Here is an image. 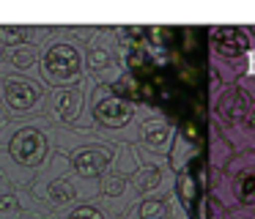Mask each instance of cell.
Returning <instances> with one entry per match:
<instances>
[{"instance_id":"obj_1","label":"cell","mask_w":255,"mask_h":219,"mask_svg":"<svg viewBox=\"0 0 255 219\" xmlns=\"http://www.w3.org/2000/svg\"><path fill=\"white\" fill-rule=\"evenodd\" d=\"M55 151V126L44 118L6 120L0 126V178L11 186H30Z\"/></svg>"},{"instance_id":"obj_2","label":"cell","mask_w":255,"mask_h":219,"mask_svg":"<svg viewBox=\"0 0 255 219\" xmlns=\"http://www.w3.org/2000/svg\"><path fill=\"white\" fill-rule=\"evenodd\" d=\"M28 192L47 219H58L66 211H72V208L83 206V203H91L88 197L99 195V181L77 178L72 173V167H69L66 156L61 151H52V159L33 178Z\"/></svg>"},{"instance_id":"obj_3","label":"cell","mask_w":255,"mask_h":219,"mask_svg":"<svg viewBox=\"0 0 255 219\" xmlns=\"http://www.w3.org/2000/svg\"><path fill=\"white\" fill-rule=\"evenodd\" d=\"M39 74L47 88H74L88 80L85 71V44L69 27H52L41 47Z\"/></svg>"},{"instance_id":"obj_4","label":"cell","mask_w":255,"mask_h":219,"mask_svg":"<svg viewBox=\"0 0 255 219\" xmlns=\"http://www.w3.org/2000/svg\"><path fill=\"white\" fill-rule=\"evenodd\" d=\"M91 96H88V118L94 123V129H99V134L105 131H121L137 115V104L127 102V99L116 96L110 91L107 82H91Z\"/></svg>"},{"instance_id":"obj_5","label":"cell","mask_w":255,"mask_h":219,"mask_svg":"<svg viewBox=\"0 0 255 219\" xmlns=\"http://www.w3.org/2000/svg\"><path fill=\"white\" fill-rule=\"evenodd\" d=\"M0 96L6 104L8 120L44 115L50 88L33 77H0Z\"/></svg>"},{"instance_id":"obj_6","label":"cell","mask_w":255,"mask_h":219,"mask_svg":"<svg viewBox=\"0 0 255 219\" xmlns=\"http://www.w3.org/2000/svg\"><path fill=\"white\" fill-rule=\"evenodd\" d=\"M88 96H91L88 80L74 88H52L50 96H47L44 118L52 126H61V129H94V123L88 118Z\"/></svg>"},{"instance_id":"obj_7","label":"cell","mask_w":255,"mask_h":219,"mask_svg":"<svg viewBox=\"0 0 255 219\" xmlns=\"http://www.w3.org/2000/svg\"><path fill=\"white\" fill-rule=\"evenodd\" d=\"M211 38V52L214 58L222 60H239V58H247L250 49L255 47L253 44V30L250 27H211L209 30Z\"/></svg>"},{"instance_id":"obj_8","label":"cell","mask_w":255,"mask_h":219,"mask_svg":"<svg viewBox=\"0 0 255 219\" xmlns=\"http://www.w3.org/2000/svg\"><path fill=\"white\" fill-rule=\"evenodd\" d=\"M214 110H217V118L228 120V123H247L255 110V99L242 85H225V91L214 102Z\"/></svg>"},{"instance_id":"obj_9","label":"cell","mask_w":255,"mask_h":219,"mask_svg":"<svg viewBox=\"0 0 255 219\" xmlns=\"http://www.w3.org/2000/svg\"><path fill=\"white\" fill-rule=\"evenodd\" d=\"M228 178L239 206H255V153H242L228 162Z\"/></svg>"},{"instance_id":"obj_10","label":"cell","mask_w":255,"mask_h":219,"mask_svg":"<svg viewBox=\"0 0 255 219\" xmlns=\"http://www.w3.org/2000/svg\"><path fill=\"white\" fill-rule=\"evenodd\" d=\"M41 47H17V49H0V77H33L39 74Z\"/></svg>"},{"instance_id":"obj_11","label":"cell","mask_w":255,"mask_h":219,"mask_svg":"<svg viewBox=\"0 0 255 219\" xmlns=\"http://www.w3.org/2000/svg\"><path fill=\"white\" fill-rule=\"evenodd\" d=\"M140 142L151 151H167L176 142V134H173V126L167 123L165 118H148L143 126H140Z\"/></svg>"},{"instance_id":"obj_12","label":"cell","mask_w":255,"mask_h":219,"mask_svg":"<svg viewBox=\"0 0 255 219\" xmlns=\"http://www.w3.org/2000/svg\"><path fill=\"white\" fill-rule=\"evenodd\" d=\"M110 91L116 93V96L127 99V102H134V104L143 102V80L129 74V71H121V74L110 82Z\"/></svg>"},{"instance_id":"obj_13","label":"cell","mask_w":255,"mask_h":219,"mask_svg":"<svg viewBox=\"0 0 255 219\" xmlns=\"http://www.w3.org/2000/svg\"><path fill=\"white\" fill-rule=\"evenodd\" d=\"M198 156V145H195L192 140H187V137H176V142H173V148H170V164H173V170L176 173H181V170H187L189 167V162Z\"/></svg>"},{"instance_id":"obj_14","label":"cell","mask_w":255,"mask_h":219,"mask_svg":"<svg viewBox=\"0 0 255 219\" xmlns=\"http://www.w3.org/2000/svg\"><path fill=\"white\" fill-rule=\"evenodd\" d=\"M127 189H129V178L124 173H116V170H110L99 181V195L107 197V200H121L127 195Z\"/></svg>"},{"instance_id":"obj_15","label":"cell","mask_w":255,"mask_h":219,"mask_svg":"<svg viewBox=\"0 0 255 219\" xmlns=\"http://www.w3.org/2000/svg\"><path fill=\"white\" fill-rule=\"evenodd\" d=\"M159 184H162V173L156 167H140L137 173H134V189H137L140 195H151Z\"/></svg>"},{"instance_id":"obj_16","label":"cell","mask_w":255,"mask_h":219,"mask_svg":"<svg viewBox=\"0 0 255 219\" xmlns=\"http://www.w3.org/2000/svg\"><path fill=\"white\" fill-rule=\"evenodd\" d=\"M137 219H167V203L162 197H145L137 206Z\"/></svg>"},{"instance_id":"obj_17","label":"cell","mask_w":255,"mask_h":219,"mask_svg":"<svg viewBox=\"0 0 255 219\" xmlns=\"http://www.w3.org/2000/svg\"><path fill=\"white\" fill-rule=\"evenodd\" d=\"M58 219H110V217H107V211L102 206H96V203H83V206L72 208V211H66Z\"/></svg>"},{"instance_id":"obj_18","label":"cell","mask_w":255,"mask_h":219,"mask_svg":"<svg viewBox=\"0 0 255 219\" xmlns=\"http://www.w3.org/2000/svg\"><path fill=\"white\" fill-rule=\"evenodd\" d=\"M211 164L214 167H228V159H231V148H228V142L222 140L220 134L211 137Z\"/></svg>"},{"instance_id":"obj_19","label":"cell","mask_w":255,"mask_h":219,"mask_svg":"<svg viewBox=\"0 0 255 219\" xmlns=\"http://www.w3.org/2000/svg\"><path fill=\"white\" fill-rule=\"evenodd\" d=\"M178 192H181L184 206H192V200H195V181H192V173H189V167L178 173Z\"/></svg>"},{"instance_id":"obj_20","label":"cell","mask_w":255,"mask_h":219,"mask_svg":"<svg viewBox=\"0 0 255 219\" xmlns=\"http://www.w3.org/2000/svg\"><path fill=\"white\" fill-rule=\"evenodd\" d=\"M203 219H225V206L217 195L206 197V206H203Z\"/></svg>"},{"instance_id":"obj_21","label":"cell","mask_w":255,"mask_h":219,"mask_svg":"<svg viewBox=\"0 0 255 219\" xmlns=\"http://www.w3.org/2000/svg\"><path fill=\"white\" fill-rule=\"evenodd\" d=\"M8 120V112H6V104H3V96H0V126Z\"/></svg>"}]
</instances>
